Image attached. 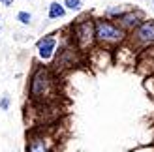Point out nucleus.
Here are the masks:
<instances>
[{"mask_svg": "<svg viewBox=\"0 0 154 152\" xmlns=\"http://www.w3.org/2000/svg\"><path fill=\"white\" fill-rule=\"evenodd\" d=\"M58 81L47 66H36L28 83V96L38 105H47L57 100Z\"/></svg>", "mask_w": 154, "mask_h": 152, "instance_id": "f257e3e1", "label": "nucleus"}, {"mask_svg": "<svg viewBox=\"0 0 154 152\" xmlns=\"http://www.w3.org/2000/svg\"><path fill=\"white\" fill-rule=\"evenodd\" d=\"M94 34H96V45L103 49H117L124 45L128 40V32L115 19L107 17H94Z\"/></svg>", "mask_w": 154, "mask_h": 152, "instance_id": "f03ea898", "label": "nucleus"}, {"mask_svg": "<svg viewBox=\"0 0 154 152\" xmlns=\"http://www.w3.org/2000/svg\"><path fill=\"white\" fill-rule=\"evenodd\" d=\"M70 40L81 53L92 51L96 47V34H94V17L83 15L70 26Z\"/></svg>", "mask_w": 154, "mask_h": 152, "instance_id": "7ed1b4c3", "label": "nucleus"}, {"mask_svg": "<svg viewBox=\"0 0 154 152\" xmlns=\"http://www.w3.org/2000/svg\"><path fill=\"white\" fill-rule=\"evenodd\" d=\"M126 43L132 47L135 53L147 51L154 45V19L145 17L132 32H128Z\"/></svg>", "mask_w": 154, "mask_h": 152, "instance_id": "20e7f679", "label": "nucleus"}, {"mask_svg": "<svg viewBox=\"0 0 154 152\" xmlns=\"http://www.w3.org/2000/svg\"><path fill=\"white\" fill-rule=\"evenodd\" d=\"M26 152H55V139L47 132L36 130L28 135Z\"/></svg>", "mask_w": 154, "mask_h": 152, "instance_id": "39448f33", "label": "nucleus"}, {"mask_svg": "<svg viewBox=\"0 0 154 152\" xmlns=\"http://www.w3.org/2000/svg\"><path fill=\"white\" fill-rule=\"evenodd\" d=\"M57 49H58V36H57V34L42 36L40 40L36 41V53H38V58H40L43 64H49L51 60L55 58Z\"/></svg>", "mask_w": 154, "mask_h": 152, "instance_id": "423d86ee", "label": "nucleus"}, {"mask_svg": "<svg viewBox=\"0 0 154 152\" xmlns=\"http://www.w3.org/2000/svg\"><path fill=\"white\" fill-rule=\"evenodd\" d=\"M145 17H147V15H145V11L141 10V8L128 6L126 10H124V13H122V15H119V17L115 19V21H117L119 25H120L122 28L126 30V32H132V30H134L137 25H139V23H141Z\"/></svg>", "mask_w": 154, "mask_h": 152, "instance_id": "0eeeda50", "label": "nucleus"}, {"mask_svg": "<svg viewBox=\"0 0 154 152\" xmlns=\"http://www.w3.org/2000/svg\"><path fill=\"white\" fill-rule=\"evenodd\" d=\"M66 15H68V10L64 8L62 2H58V0H53V2L47 6V19H49V21L64 19Z\"/></svg>", "mask_w": 154, "mask_h": 152, "instance_id": "6e6552de", "label": "nucleus"}, {"mask_svg": "<svg viewBox=\"0 0 154 152\" xmlns=\"http://www.w3.org/2000/svg\"><path fill=\"white\" fill-rule=\"evenodd\" d=\"M128 8V4H119V6H109V8H105V11H103V17L107 19H117L119 15L124 13V10Z\"/></svg>", "mask_w": 154, "mask_h": 152, "instance_id": "1a4fd4ad", "label": "nucleus"}, {"mask_svg": "<svg viewBox=\"0 0 154 152\" xmlns=\"http://www.w3.org/2000/svg\"><path fill=\"white\" fill-rule=\"evenodd\" d=\"M137 58H143V60H147V64H149V75H154V45L150 49H147V51H141L139 53V56Z\"/></svg>", "mask_w": 154, "mask_h": 152, "instance_id": "9d476101", "label": "nucleus"}, {"mask_svg": "<svg viewBox=\"0 0 154 152\" xmlns=\"http://www.w3.org/2000/svg\"><path fill=\"white\" fill-rule=\"evenodd\" d=\"M62 4L70 13H79L83 10V0H62Z\"/></svg>", "mask_w": 154, "mask_h": 152, "instance_id": "9b49d317", "label": "nucleus"}, {"mask_svg": "<svg viewBox=\"0 0 154 152\" xmlns=\"http://www.w3.org/2000/svg\"><path fill=\"white\" fill-rule=\"evenodd\" d=\"M15 19L19 21V25H23V26H30L32 25V13L30 11H25V10H21V11H17V15H15Z\"/></svg>", "mask_w": 154, "mask_h": 152, "instance_id": "f8f14e48", "label": "nucleus"}, {"mask_svg": "<svg viewBox=\"0 0 154 152\" xmlns=\"http://www.w3.org/2000/svg\"><path fill=\"white\" fill-rule=\"evenodd\" d=\"M145 88H147L149 94L154 98V75H149V77L145 79Z\"/></svg>", "mask_w": 154, "mask_h": 152, "instance_id": "ddd939ff", "label": "nucleus"}, {"mask_svg": "<svg viewBox=\"0 0 154 152\" xmlns=\"http://www.w3.org/2000/svg\"><path fill=\"white\" fill-rule=\"evenodd\" d=\"M10 103H11L10 94H4L2 100H0V109H2V111H8V109H10Z\"/></svg>", "mask_w": 154, "mask_h": 152, "instance_id": "4468645a", "label": "nucleus"}, {"mask_svg": "<svg viewBox=\"0 0 154 152\" xmlns=\"http://www.w3.org/2000/svg\"><path fill=\"white\" fill-rule=\"evenodd\" d=\"M132 152H154V143H150V145H143V147H137Z\"/></svg>", "mask_w": 154, "mask_h": 152, "instance_id": "2eb2a0df", "label": "nucleus"}, {"mask_svg": "<svg viewBox=\"0 0 154 152\" xmlns=\"http://www.w3.org/2000/svg\"><path fill=\"white\" fill-rule=\"evenodd\" d=\"M0 4H2L4 8H11L13 6V0H0Z\"/></svg>", "mask_w": 154, "mask_h": 152, "instance_id": "dca6fc26", "label": "nucleus"}, {"mask_svg": "<svg viewBox=\"0 0 154 152\" xmlns=\"http://www.w3.org/2000/svg\"><path fill=\"white\" fill-rule=\"evenodd\" d=\"M150 6H152V10H154V0H150Z\"/></svg>", "mask_w": 154, "mask_h": 152, "instance_id": "f3484780", "label": "nucleus"}, {"mask_svg": "<svg viewBox=\"0 0 154 152\" xmlns=\"http://www.w3.org/2000/svg\"><path fill=\"white\" fill-rule=\"evenodd\" d=\"M0 32H2V21H0Z\"/></svg>", "mask_w": 154, "mask_h": 152, "instance_id": "a211bd4d", "label": "nucleus"}]
</instances>
